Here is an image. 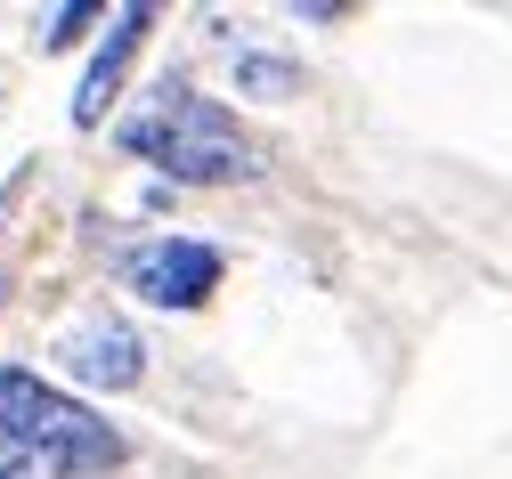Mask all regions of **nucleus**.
Wrapping results in <instances>:
<instances>
[{
    "label": "nucleus",
    "mask_w": 512,
    "mask_h": 479,
    "mask_svg": "<svg viewBox=\"0 0 512 479\" xmlns=\"http://www.w3.org/2000/svg\"><path fill=\"white\" fill-rule=\"evenodd\" d=\"M90 25H106V9H49L41 17V49H74Z\"/></svg>",
    "instance_id": "7"
},
{
    "label": "nucleus",
    "mask_w": 512,
    "mask_h": 479,
    "mask_svg": "<svg viewBox=\"0 0 512 479\" xmlns=\"http://www.w3.org/2000/svg\"><path fill=\"white\" fill-rule=\"evenodd\" d=\"M147 33H155V9H114V17H106V41H98V57H90L82 90H74V122H82V130H90V122H106V106H114L122 74L139 65Z\"/></svg>",
    "instance_id": "5"
},
{
    "label": "nucleus",
    "mask_w": 512,
    "mask_h": 479,
    "mask_svg": "<svg viewBox=\"0 0 512 479\" xmlns=\"http://www.w3.org/2000/svg\"><path fill=\"white\" fill-rule=\"evenodd\" d=\"M0 479H33V463H25V455H17L9 439H0Z\"/></svg>",
    "instance_id": "8"
},
{
    "label": "nucleus",
    "mask_w": 512,
    "mask_h": 479,
    "mask_svg": "<svg viewBox=\"0 0 512 479\" xmlns=\"http://www.w3.org/2000/svg\"><path fill=\"white\" fill-rule=\"evenodd\" d=\"M131 293H139L147 309L187 317V309H204V301L220 293V252L196 244V236H155V244L131 252Z\"/></svg>",
    "instance_id": "3"
},
{
    "label": "nucleus",
    "mask_w": 512,
    "mask_h": 479,
    "mask_svg": "<svg viewBox=\"0 0 512 479\" xmlns=\"http://www.w3.org/2000/svg\"><path fill=\"white\" fill-rule=\"evenodd\" d=\"M0 439L57 479H98L122 463V431L98 423V406H82L74 390H57L25 366H0Z\"/></svg>",
    "instance_id": "1"
},
{
    "label": "nucleus",
    "mask_w": 512,
    "mask_h": 479,
    "mask_svg": "<svg viewBox=\"0 0 512 479\" xmlns=\"http://www.w3.org/2000/svg\"><path fill=\"white\" fill-rule=\"evenodd\" d=\"M122 147H131L139 163L187 179V187H228V179H252L261 163H252V139L236 130L228 106L196 98V90H163L147 114L122 122Z\"/></svg>",
    "instance_id": "2"
},
{
    "label": "nucleus",
    "mask_w": 512,
    "mask_h": 479,
    "mask_svg": "<svg viewBox=\"0 0 512 479\" xmlns=\"http://www.w3.org/2000/svg\"><path fill=\"white\" fill-rule=\"evenodd\" d=\"M57 366H66L82 390H98V398H122V390H139V374H147V341L122 325V317H82L66 341H57Z\"/></svg>",
    "instance_id": "4"
},
{
    "label": "nucleus",
    "mask_w": 512,
    "mask_h": 479,
    "mask_svg": "<svg viewBox=\"0 0 512 479\" xmlns=\"http://www.w3.org/2000/svg\"><path fill=\"white\" fill-rule=\"evenodd\" d=\"M293 82H301V74H293L285 57H236V90H244V98H285Z\"/></svg>",
    "instance_id": "6"
}]
</instances>
